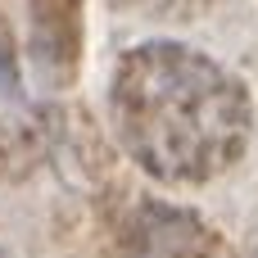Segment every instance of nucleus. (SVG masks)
Masks as SVG:
<instances>
[{"mask_svg": "<svg viewBox=\"0 0 258 258\" xmlns=\"http://www.w3.org/2000/svg\"><path fill=\"white\" fill-rule=\"evenodd\" d=\"M109 113L122 150L172 186L222 177L254 132L240 82L181 41H145L122 54L109 86Z\"/></svg>", "mask_w": 258, "mask_h": 258, "instance_id": "nucleus-1", "label": "nucleus"}, {"mask_svg": "<svg viewBox=\"0 0 258 258\" xmlns=\"http://www.w3.org/2000/svg\"><path fill=\"white\" fill-rule=\"evenodd\" d=\"M0 258H5V254H0Z\"/></svg>", "mask_w": 258, "mask_h": 258, "instance_id": "nucleus-2", "label": "nucleus"}, {"mask_svg": "<svg viewBox=\"0 0 258 258\" xmlns=\"http://www.w3.org/2000/svg\"><path fill=\"white\" fill-rule=\"evenodd\" d=\"M254 258H258V254H254Z\"/></svg>", "mask_w": 258, "mask_h": 258, "instance_id": "nucleus-3", "label": "nucleus"}]
</instances>
